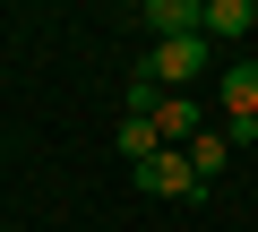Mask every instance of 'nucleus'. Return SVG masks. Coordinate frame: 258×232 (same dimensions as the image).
I'll list each match as a JSON object with an SVG mask.
<instances>
[{
    "label": "nucleus",
    "mask_w": 258,
    "mask_h": 232,
    "mask_svg": "<svg viewBox=\"0 0 258 232\" xmlns=\"http://www.w3.org/2000/svg\"><path fill=\"white\" fill-rule=\"evenodd\" d=\"M207 69H215V43H207V35H172V43H155V52H147V78H155L164 95L198 86Z\"/></svg>",
    "instance_id": "1"
},
{
    "label": "nucleus",
    "mask_w": 258,
    "mask_h": 232,
    "mask_svg": "<svg viewBox=\"0 0 258 232\" xmlns=\"http://www.w3.org/2000/svg\"><path fill=\"white\" fill-rule=\"evenodd\" d=\"M215 95H224V138H232V146H249V138H258V60L241 52V60L215 78Z\"/></svg>",
    "instance_id": "2"
},
{
    "label": "nucleus",
    "mask_w": 258,
    "mask_h": 232,
    "mask_svg": "<svg viewBox=\"0 0 258 232\" xmlns=\"http://www.w3.org/2000/svg\"><path fill=\"white\" fill-rule=\"evenodd\" d=\"M129 181H138L147 198H207V181L189 172L181 146H164V155H147V164H129Z\"/></svg>",
    "instance_id": "3"
},
{
    "label": "nucleus",
    "mask_w": 258,
    "mask_h": 232,
    "mask_svg": "<svg viewBox=\"0 0 258 232\" xmlns=\"http://www.w3.org/2000/svg\"><path fill=\"white\" fill-rule=\"evenodd\" d=\"M147 26H155V43H172V35H207V0H147Z\"/></svg>",
    "instance_id": "4"
},
{
    "label": "nucleus",
    "mask_w": 258,
    "mask_h": 232,
    "mask_svg": "<svg viewBox=\"0 0 258 232\" xmlns=\"http://www.w3.org/2000/svg\"><path fill=\"white\" fill-rule=\"evenodd\" d=\"M249 26H258V0H207V43H215V35H232V43H241Z\"/></svg>",
    "instance_id": "5"
},
{
    "label": "nucleus",
    "mask_w": 258,
    "mask_h": 232,
    "mask_svg": "<svg viewBox=\"0 0 258 232\" xmlns=\"http://www.w3.org/2000/svg\"><path fill=\"white\" fill-rule=\"evenodd\" d=\"M224 164H232V138H224V121H215V129H207V138L189 146V172H198V181H215Z\"/></svg>",
    "instance_id": "6"
},
{
    "label": "nucleus",
    "mask_w": 258,
    "mask_h": 232,
    "mask_svg": "<svg viewBox=\"0 0 258 232\" xmlns=\"http://www.w3.org/2000/svg\"><path fill=\"white\" fill-rule=\"evenodd\" d=\"M120 155H129V164H147V155H164L155 121H120Z\"/></svg>",
    "instance_id": "7"
}]
</instances>
